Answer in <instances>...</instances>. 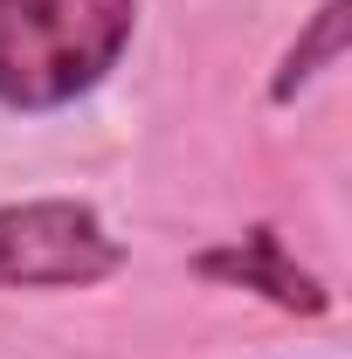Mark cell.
Segmentation results:
<instances>
[{"label":"cell","instance_id":"4","mask_svg":"<svg viewBox=\"0 0 352 359\" xmlns=\"http://www.w3.org/2000/svg\"><path fill=\"white\" fill-rule=\"evenodd\" d=\"M346 42H352V0H325V7L311 14V28L290 42L283 69L269 76V104H297L325 69H339V62H346Z\"/></svg>","mask_w":352,"mask_h":359},{"label":"cell","instance_id":"2","mask_svg":"<svg viewBox=\"0 0 352 359\" xmlns=\"http://www.w3.org/2000/svg\"><path fill=\"white\" fill-rule=\"evenodd\" d=\"M125 263L118 235L90 201H14L0 208V283L7 290H83Z\"/></svg>","mask_w":352,"mask_h":359},{"label":"cell","instance_id":"3","mask_svg":"<svg viewBox=\"0 0 352 359\" xmlns=\"http://www.w3.org/2000/svg\"><path fill=\"white\" fill-rule=\"evenodd\" d=\"M194 276H208V283H235V290H256L269 297L276 311L290 318H325L332 311V290L311 276V269L290 263V249H283V235L276 228H249V235H235L228 249H201L194 256Z\"/></svg>","mask_w":352,"mask_h":359},{"label":"cell","instance_id":"1","mask_svg":"<svg viewBox=\"0 0 352 359\" xmlns=\"http://www.w3.org/2000/svg\"><path fill=\"white\" fill-rule=\"evenodd\" d=\"M138 0H0V104L62 111L132 48Z\"/></svg>","mask_w":352,"mask_h":359}]
</instances>
